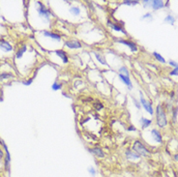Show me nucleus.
I'll list each match as a JSON object with an SVG mask.
<instances>
[{"mask_svg": "<svg viewBox=\"0 0 178 177\" xmlns=\"http://www.w3.org/2000/svg\"><path fill=\"white\" fill-rule=\"evenodd\" d=\"M156 115H157V124L161 128H165L168 124V119H166V112L164 110L162 104H159L156 107Z\"/></svg>", "mask_w": 178, "mask_h": 177, "instance_id": "obj_1", "label": "nucleus"}, {"mask_svg": "<svg viewBox=\"0 0 178 177\" xmlns=\"http://www.w3.org/2000/svg\"><path fill=\"white\" fill-rule=\"evenodd\" d=\"M133 151L135 153H137L139 156H147V155H149V150L139 140H136L134 142Z\"/></svg>", "mask_w": 178, "mask_h": 177, "instance_id": "obj_2", "label": "nucleus"}, {"mask_svg": "<svg viewBox=\"0 0 178 177\" xmlns=\"http://www.w3.org/2000/svg\"><path fill=\"white\" fill-rule=\"evenodd\" d=\"M139 95H140V104H141V106H143V109H144L149 114L152 115L154 113V110H153V107H152L151 103H149L147 100H145V98L143 97L141 92H139Z\"/></svg>", "mask_w": 178, "mask_h": 177, "instance_id": "obj_3", "label": "nucleus"}, {"mask_svg": "<svg viewBox=\"0 0 178 177\" xmlns=\"http://www.w3.org/2000/svg\"><path fill=\"white\" fill-rule=\"evenodd\" d=\"M38 3H39V6H40V8L38 9V13L40 15V17H44V19H46V21H50V11H48L41 2H38Z\"/></svg>", "mask_w": 178, "mask_h": 177, "instance_id": "obj_4", "label": "nucleus"}, {"mask_svg": "<svg viewBox=\"0 0 178 177\" xmlns=\"http://www.w3.org/2000/svg\"><path fill=\"white\" fill-rule=\"evenodd\" d=\"M116 42L119 44H123V45L127 46L130 48L132 51H137V46L134 42H131L129 40H124V39H116Z\"/></svg>", "mask_w": 178, "mask_h": 177, "instance_id": "obj_5", "label": "nucleus"}, {"mask_svg": "<svg viewBox=\"0 0 178 177\" xmlns=\"http://www.w3.org/2000/svg\"><path fill=\"white\" fill-rule=\"evenodd\" d=\"M65 46L70 49H77V48H80L82 46L81 43L77 40L67 41V42H65Z\"/></svg>", "mask_w": 178, "mask_h": 177, "instance_id": "obj_6", "label": "nucleus"}, {"mask_svg": "<svg viewBox=\"0 0 178 177\" xmlns=\"http://www.w3.org/2000/svg\"><path fill=\"white\" fill-rule=\"evenodd\" d=\"M108 25L110 26L111 29H113L114 31L120 32V33H122V34H124V35H127V32L125 31V29L123 28L121 25L116 24V23H113V22H111V21H108Z\"/></svg>", "mask_w": 178, "mask_h": 177, "instance_id": "obj_7", "label": "nucleus"}, {"mask_svg": "<svg viewBox=\"0 0 178 177\" xmlns=\"http://www.w3.org/2000/svg\"><path fill=\"white\" fill-rule=\"evenodd\" d=\"M151 136L153 139L158 143H162L163 142V138H162V136H161V133L159 132L158 130L156 129H153L151 131Z\"/></svg>", "mask_w": 178, "mask_h": 177, "instance_id": "obj_8", "label": "nucleus"}, {"mask_svg": "<svg viewBox=\"0 0 178 177\" xmlns=\"http://www.w3.org/2000/svg\"><path fill=\"white\" fill-rule=\"evenodd\" d=\"M91 153L93 154V155L97 156L98 158H105V152L103 151L101 148L99 147H94V148H91V149H89Z\"/></svg>", "mask_w": 178, "mask_h": 177, "instance_id": "obj_9", "label": "nucleus"}, {"mask_svg": "<svg viewBox=\"0 0 178 177\" xmlns=\"http://www.w3.org/2000/svg\"><path fill=\"white\" fill-rule=\"evenodd\" d=\"M55 53H56L57 56L61 58L63 63L64 64L68 63V55L64 50H62V49H58V50H55Z\"/></svg>", "mask_w": 178, "mask_h": 177, "instance_id": "obj_10", "label": "nucleus"}, {"mask_svg": "<svg viewBox=\"0 0 178 177\" xmlns=\"http://www.w3.org/2000/svg\"><path fill=\"white\" fill-rule=\"evenodd\" d=\"M119 78L121 80V81L124 84L128 86L129 89H133V84H132V81L130 80V77H126V75H119Z\"/></svg>", "mask_w": 178, "mask_h": 177, "instance_id": "obj_11", "label": "nucleus"}, {"mask_svg": "<svg viewBox=\"0 0 178 177\" xmlns=\"http://www.w3.org/2000/svg\"><path fill=\"white\" fill-rule=\"evenodd\" d=\"M43 34H44L46 37H50V38H51V39H53L55 41H61V37H60L59 34H55V33L48 32V31H43Z\"/></svg>", "mask_w": 178, "mask_h": 177, "instance_id": "obj_12", "label": "nucleus"}, {"mask_svg": "<svg viewBox=\"0 0 178 177\" xmlns=\"http://www.w3.org/2000/svg\"><path fill=\"white\" fill-rule=\"evenodd\" d=\"M151 6L154 10H159V9H162L165 6V4H164L162 0H154V1H152Z\"/></svg>", "mask_w": 178, "mask_h": 177, "instance_id": "obj_13", "label": "nucleus"}, {"mask_svg": "<svg viewBox=\"0 0 178 177\" xmlns=\"http://www.w3.org/2000/svg\"><path fill=\"white\" fill-rule=\"evenodd\" d=\"M0 48L3 49L5 51H11L13 49L12 46H11L8 42H6V41H1V42H0Z\"/></svg>", "mask_w": 178, "mask_h": 177, "instance_id": "obj_14", "label": "nucleus"}, {"mask_svg": "<svg viewBox=\"0 0 178 177\" xmlns=\"http://www.w3.org/2000/svg\"><path fill=\"white\" fill-rule=\"evenodd\" d=\"M126 157H127V159L130 160H139L140 156L137 155V153H135L133 150H128L126 151Z\"/></svg>", "mask_w": 178, "mask_h": 177, "instance_id": "obj_15", "label": "nucleus"}, {"mask_svg": "<svg viewBox=\"0 0 178 177\" xmlns=\"http://www.w3.org/2000/svg\"><path fill=\"white\" fill-rule=\"evenodd\" d=\"M140 123H141V126H142V129H145V128L149 127L152 123V120H150V119H147V118H144L142 117L141 119H140Z\"/></svg>", "mask_w": 178, "mask_h": 177, "instance_id": "obj_16", "label": "nucleus"}, {"mask_svg": "<svg viewBox=\"0 0 178 177\" xmlns=\"http://www.w3.org/2000/svg\"><path fill=\"white\" fill-rule=\"evenodd\" d=\"M69 11H70V13L75 17H77L80 15V9L77 7V6H72Z\"/></svg>", "mask_w": 178, "mask_h": 177, "instance_id": "obj_17", "label": "nucleus"}, {"mask_svg": "<svg viewBox=\"0 0 178 177\" xmlns=\"http://www.w3.org/2000/svg\"><path fill=\"white\" fill-rule=\"evenodd\" d=\"M94 55H95L96 59L98 60L101 64H103V65H108V62L106 61L105 57L103 56V55H101L100 53H97V52H94Z\"/></svg>", "mask_w": 178, "mask_h": 177, "instance_id": "obj_18", "label": "nucleus"}, {"mask_svg": "<svg viewBox=\"0 0 178 177\" xmlns=\"http://www.w3.org/2000/svg\"><path fill=\"white\" fill-rule=\"evenodd\" d=\"M119 75H126V77H129V71L126 67H120L119 70Z\"/></svg>", "mask_w": 178, "mask_h": 177, "instance_id": "obj_19", "label": "nucleus"}, {"mask_svg": "<svg viewBox=\"0 0 178 177\" xmlns=\"http://www.w3.org/2000/svg\"><path fill=\"white\" fill-rule=\"evenodd\" d=\"M153 55L155 56V58H156V59L159 61V62H161V63H166L165 58H164L160 53H158V52H153Z\"/></svg>", "mask_w": 178, "mask_h": 177, "instance_id": "obj_20", "label": "nucleus"}, {"mask_svg": "<svg viewBox=\"0 0 178 177\" xmlns=\"http://www.w3.org/2000/svg\"><path fill=\"white\" fill-rule=\"evenodd\" d=\"M139 3V1H135V0H126V1H123L122 4L132 6V5H137Z\"/></svg>", "mask_w": 178, "mask_h": 177, "instance_id": "obj_21", "label": "nucleus"}, {"mask_svg": "<svg viewBox=\"0 0 178 177\" xmlns=\"http://www.w3.org/2000/svg\"><path fill=\"white\" fill-rule=\"evenodd\" d=\"M165 21L166 22H168V23H170V24H173V23L175 22V19H174V17L170 16V15H168V16H166V17L165 19Z\"/></svg>", "mask_w": 178, "mask_h": 177, "instance_id": "obj_22", "label": "nucleus"}, {"mask_svg": "<svg viewBox=\"0 0 178 177\" xmlns=\"http://www.w3.org/2000/svg\"><path fill=\"white\" fill-rule=\"evenodd\" d=\"M61 87H62V85L58 82V81H55V82H54L52 85H51V88H52V90H54V91L61 89Z\"/></svg>", "mask_w": 178, "mask_h": 177, "instance_id": "obj_23", "label": "nucleus"}, {"mask_svg": "<svg viewBox=\"0 0 178 177\" xmlns=\"http://www.w3.org/2000/svg\"><path fill=\"white\" fill-rule=\"evenodd\" d=\"M25 50H26V46H23L22 48H21V50H19V52L17 53V57L18 58H21L22 56V54L24 53Z\"/></svg>", "mask_w": 178, "mask_h": 177, "instance_id": "obj_24", "label": "nucleus"}, {"mask_svg": "<svg viewBox=\"0 0 178 177\" xmlns=\"http://www.w3.org/2000/svg\"><path fill=\"white\" fill-rule=\"evenodd\" d=\"M7 77H13L12 74H1L0 75V80H2L3 78H7Z\"/></svg>", "mask_w": 178, "mask_h": 177, "instance_id": "obj_25", "label": "nucleus"}, {"mask_svg": "<svg viewBox=\"0 0 178 177\" xmlns=\"http://www.w3.org/2000/svg\"><path fill=\"white\" fill-rule=\"evenodd\" d=\"M88 171H89V173H90L92 176H95V174H96V169H95V167H88Z\"/></svg>", "mask_w": 178, "mask_h": 177, "instance_id": "obj_26", "label": "nucleus"}, {"mask_svg": "<svg viewBox=\"0 0 178 177\" xmlns=\"http://www.w3.org/2000/svg\"><path fill=\"white\" fill-rule=\"evenodd\" d=\"M170 75H178V67L174 68L172 71L170 72Z\"/></svg>", "mask_w": 178, "mask_h": 177, "instance_id": "obj_27", "label": "nucleus"}, {"mask_svg": "<svg viewBox=\"0 0 178 177\" xmlns=\"http://www.w3.org/2000/svg\"><path fill=\"white\" fill-rule=\"evenodd\" d=\"M169 65L174 67V68H176V67H178V64L176 62H174V61H169Z\"/></svg>", "mask_w": 178, "mask_h": 177, "instance_id": "obj_28", "label": "nucleus"}, {"mask_svg": "<svg viewBox=\"0 0 178 177\" xmlns=\"http://www.w3.org/2000/svg\"><path fill=\"white\" fill-rule=\"evenodd\" d=\"M146 17H150V19H151V17H152V15H151L150 13H147V14H145L144 16H142L141 19H146Z\"/></svg>", "mask_w": 178, "mask_h": 177, "instance_id": "obj_29", "label": "nucleus"}, {"mask_svg": "<svg viewBox=\"0 0 178 177\" xmlns=\"http://www.w3.org/2000/svg\"><path fill=\"white\" fill-rule=\"evenodd\" d=\"M143 3H144V6H145V7H147V6H151L152 1H147V0H145V1H143Z\"/></svg>", "mask_w": 178, "mask_h": 177, "instance_id": "obj_30", "label": "nucleus"}, {"mask_svg": "<svg viewBox=\"0 0 178 177\" xmlns=\"http://www.w3.org/2000/svg\"><path fill=\"white\" fill-rule=\"evenodd\" d=\"M133 101H134V104H135V106H136L137 109H140V104L137 103V100H135V99L133 98Z\"/></svg>", "mask_w": 178, "mask_h": 177, "instance_id": "obj_31", "label": "nucleus"}, {"mask_svg": "<svg viewBox=\"0 0 178 177\" xmlns=\"http://www.w3.org/2000/svg\"><path fill=\"white\" fill-rule=\"evenodd\" d=\"M128 131H134V132H137V128L134 126H130L128 127Z\"/></svg>", "mask_w": 178, "mask_h": 177, "instance_id": "obj_32", "label": "nucleus"}, {"mask_svg": "<svg viewBox=\"0 0 178 177\" xmlns=\"http://www.w3.org/2000/svg\"><path fill=\"white\" fill-rule=\"evenodd\" d=\"M2 156H3V153H2L1 149H0V161H1V158H2Z\"/></svg>", "mask_w": 178, "mask_h": 177, "instance_id": "obj_33", "label": "nucleus"}, {"mask_svg": "<svg viewBox=\"0 0 178 177\" xmlns=\"http://www.w3.org/2000/svg\"><path fill=\"white\" fill-rule=\"evenodd\" d=\"M174 159L176 160V161H178V154H176V155H174Z\"/></svg>", "mask_w": 178, "mask_h": 177, "instance_id": "obj_34", "label": "nucleus"}, {"mask_svg": "<svg viewBox=\"0 0 178 177\" xmlns=\"http://www.w3.org/2000/svg\"><path fill=\"white\" fill-rule=\"evenodd\" d=\"M0 141H1V139H0Z\"/></svg>", "mask_w": 178, "mask_h": 177, "instance_id": "obj_35", "label": "nucleus"}]
</instances>
